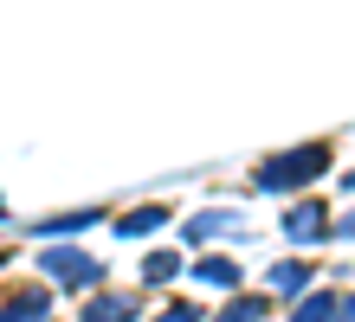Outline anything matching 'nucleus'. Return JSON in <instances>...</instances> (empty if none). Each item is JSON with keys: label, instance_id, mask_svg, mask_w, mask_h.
<instances>
[{"label": "nucleus", "instance_id": "nucleus-1", "mask_svg": "<svg viewBox=\"0 0 355 322\" xmlns=\"http://www.w3.org/2000/svg\"><path fill=\"white\" fill-rule=\"evenodd\" d=\"M329 161H336V142H297V148H278V155H265L252 168V187L259 193H304L329 175Z\"/></svg>", "mask_w": 355, "mask_h": 322}, {"label": "nucleus", "instance_id": "nucleus-2", "mask_svg": "<svg viewBox=\"0 0 355 322\" xmlns=\"http://www.w3.org/2000/svg\"><path fill=\"white\" fill-rule=\"evenodd\" d=\"M39 258V271L46 277H58V290H97L103 284V265L91 251H78V245H58V239H46V251H33Z\"/></svg>", "mask_w": 355, "mask_h": 322}, {"label": "nucleus", "instance_id": "nucleus-3", "mask_svg": "<svg viewBox=\"0 0 355 322\" xmlns=\"http://www.w3.org/2000/svg\"><path fill=\"white\" fill-rule=\"evenodd\" d=\"M278 226H284V239H291V245H317V239H336V220H329V200H291Z\"/></svg>", "mask_w": 355, "mask_h": 322}, {"label": "nucleus", "instance_id": "nucleus-4", "mask_svg": "<svg viewBox=\"0 0 355 322\" xmlns=\"http://www.w3.org/2000/svg\"><path fill=\"white\" fill-rule=\"evenodd\" d=\"M110 220V206H71V213H52V220L33 226V239H71V232H91Z\"/></svg>", "mask_w": 355, "mask_h": 322}, {"label": "nucleus", "instance_id": "nucleus-5", "mask_svg": "<svg viewBox=\"0 0 355 322\" xmlns=\"http://www.w3.org/2000/svg\"><path fill=\"white\" fill-rule=\"evenodd\" d=\"M175 220V206L168 200H149V206H130V213H116V239H149V232H162V226H168Z\"/></svg>", "mask_w": 355, "mask_h": 322}, {"label": "nucleus", "instance_id": "nucleus-6", "mask_svg": "<svg viewBox=\"0 0 355 322\" xmlns=\"http://www.w3.org/2000/svg\"><path fill=\"white\" fill-rule=\"evenodd\" d=\"M136 316H142V296H123V290H97L78 310V322H136Z\"/></svg>", "mask_w": 355, "mask_h": 322}, {"label": "nucleus", "instance_id": "nucleus-7", "mask_svg": "<svg viewBox=\"0 0 355 322\" xmlns=\"http://www.w3.org/2000/svg\"><path fill=\"white\" fill-rule=\"evenodd\" d=\"M52 316V290L46 284H26V290H7V316H0V322H46Z\"/></svg>", "mask_w": 355, "mask_h": 322}, {"label": "nucleus", "instance_id": "nucleus-8", "mask_svg": "<svg viewBox=\"0 0 355 322\" xmlns=\"http://www.w3.org/2000/svg\"><path fill=\"white\" fill-rule=\"evenodd\" d=\"M220 232H239V213H233V206H207V213H194V220L181 226V239H187V245H207V239H220Z\"/></svg>", "mask_w": 355, "mask_h": 322}, {"label": "nucleus", "instance_id": "nucleus-9", "mask_svg": "<svg viewBox=\"0 0 355 322\" xmlns=\"http://www.w3.org/2000/svg\"><path fill=\"white\" fill-rule=\"evenodd\" d=\"M265 290H271V296H291V303H297V296H310V265H304V258L271 265V271H265Z\"/></svg>", "mask_w": 355, "mask_h": 322}, {"label": "nucleus", "instance_id": "nucleus-10", "mask_svg": "<svg viewBox=\"0 0 355 322\" xmlns=\"http://www.w3.org/2000/svg\"><path fill=\"white\" fill-rule=\"evenodd\" d=\"M291 322H343V296L336 290H310V296H297Z\"/></svg>", "mask_w": 355, "mask_h": 322}, {"label": "nucleus", "instance_id": "nucleus-11", "mask_svg": "<svg viewBox=\"0 0 355 322\" xmlns=\"http://www.w3.org/2000/svg\"><path fill=\"white\" fill-rule=\"evenodd\" d=\"M194 277H200V284H214V290H233L239 284V258H200V265H194Z\"/></svg>", "mask_w": 355, "mask_h": 322}, {"label": "nucleus", "instance_id": "nucleus-12", "mask_svg": "<svg viewBox=\"0 0 355 322\" xmlns=\"http://www.w3.org/2000/svg\"><path fill=\"white\" fill-rule=\"evenodd\" d=\"M175 277H181V251H149V258H142V284H175Z\"/></svg>", "mask_w": 355, "mask_h": 322}, {"label": "nucleus", "instance_id": "nucleus-13", "mask_svg": "<svg viewBox=\"0 0 355 322\" xmlns=\"http://www.w3.org/2000/svg\"><path fill=\"white\" fill-rule=\"evenodd\" d=\"M265 316H271V296H233L214 322H265Z\"/></svg>", "mask_w": 355, "mask_h": 322}, {"label": "nucleus", "instance_id": "nucleus-14", "mask_svg": "<svg viewBox=\"0 0 355 322\" xmlns=\"http://www.w3.org/2000/svg\"><path fill=\"white\" fill-rule=\"evenodd\" d=\"M155 322H207V316H200V303H168Z\"/></svg>", "mask_w": 355, "mask_h": 322}, {"label": "nucleus", "instance_id": "nucleus-15", "mask_svg": "<svg viewBox=\"0 0 355 322\" xmlns=\"http://www.w3.org/2000/svg\"><path fill=\"white\" fill-rule=\"evenodd\" d=\"M343 322H355V296H343Z\"/></svg>", "mask_w": 355, "mask_h": 322}, {"label": "nucleus", "instance_id": "nucleus-16", "mask_svg": "<svg viewBox=\"0 0 355 322\" xmlns=\"http://www.w3.org/2000/svg\"><path fill=\"white\" fill-rule=\"evenodd\" d=\"M46 322H52V316H46Z\"/></svg>", "mask_w": 355, "mask_h": 322}]
</instances>
